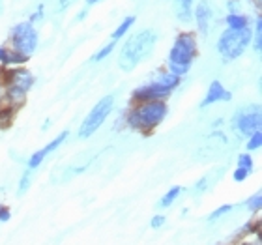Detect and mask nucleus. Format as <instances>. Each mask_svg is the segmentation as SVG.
I'll return each mask as SVG.
<instances>
[{
  "mask_svg": "<svg viewBox=\"0 0 262 245\" xmlns=\"http://www.w3.org/2000/svg\"><path fill=\"white\" fill-rule=\"evenodd\" d=\"M158 34L152 28H144L141 32L133 34L127 41L122 45L120 56H118V65L122 71H133L137 65L141 64L156 47Z\"/></svg>",
  "mask_w": 262,
  "mask_h": 245,
  "instance_id": "1",
  "label": "nucleus"
},
{
  "mask_svg": "<svg viewBox=\"0 0 262 245\" xmlns=\"http://www.w3.org/2000/svg\"><path fill=\"white\" fill-rule=\"evenodd\" d=\"M169 115V107L165 101H144V103H137L131 107L126 116V122L131 129L142 131V133H150Z\"/></svg>",
  "mask_w": 262,
  "mask_h": 245,
  "instance_id": "2",
  "label": "nucleus"
},
{
  "mask_svg": "<svg viewBox=\"0 0 262 245\" xmlns=\"http://www.w3.org/2000/svg\"><path fill=\"white\" fill-rule=\"evenodd\" d=\"M196 56V39L195 34L182 32L176 36L174 43L169 53V71L176 77H184L193 65Z\"/></svg>",
  "mask_w": 262,
  "mask_h": 245,
  "instance_id": "3",
  "label": "nucleus"
},
{
  "mask_svg": "<svg viewBox=\"0 0 262 245\" xmlns=\"http://www.w3.org/2000/svg\"><path fill=\"white\" fill-rule=\"evenodd\" d=\"M253 41V30L251 27L244 28V30H232L227 28L217 39V53L223 60L230 62L240 58L247 51V47Z\"/></svg>",
  "mask_w": 262,
  "mask_h": 245,
  "instance_id": "4",
  "label": "nucleus"
},
{
  "mask_svg": "<svg viewBox=\"0 0 262 245\" xmlns=\"http://www.w3.org/2000/svg\"><path fill=\"white\" fill-rule=\"evenodd\" d=\"M10 39H11L13 51L28 58V56H32L34 53H36V49H38L39 34H38V30L34 28L32 23L23 21V23H17L15 27L11 28Z\"/></svg>",
  "mask_w": 262,
  "mask_h": 245,
  "instance_id": "5",
  "label": "nucleus"
},
{
  "mask_svg": "<svg viewBox=\"0 0 262 245\" xmlns=\"http://www.w3.org/2000/svg\"><path fill=\"white\" fill-rule=\"evenodd\" d=\"M113 107H115V96H105V98L99 99L98 103L92 107V110L84 116V120L79 127V139L92 137L109 118V115L113 113Z\"/></svg>",
  "mask_w": 262,
  "mask_h": 245,
  "instance_id": "6",
  "label": "nucleus"
},
{
  "mask_svg": "<svg viewBox=\"0 0 262 245\" xmlns=\"http://www.w3.org/2000/svg\"><path fill=\"white\" fill-rule=\"evenodd\" d=\"M260 125H262L260 105H247V107H244V109H240L236 113L234 120H232V127L242 137L253 135L255 131L260 129Z\"/></svg>",
  "mask_w": 262,
  "mask_h": 245,
  "instance_id": "7",
  "label": "nucleus"
},
{
  "mask_svg": "<svg viewBox=\"0 0 262 245\" xmlns=\"http://www.w3.org/2000/svg\"><path fill=\"white\" fill-rule=\"evenodd\" d=\"M170 94L172 92H169L167 88H163L161 84L152 81V82H146V84L135 88L131 98H133V101H137V103H144V101H165Z\"/></svg>",
  "mask_w": 262,
  "mask_h": 245,
  "instance_id": "8",
  "label": "nucleus"
},
{
  "mask_svg": "<svg viewBox=\"0 0 262 245\" xmlns=\"http://www.w3.org/2000/svg\"><path fill=\"white\" fill-rule=\"evenodd\" d=\"M66 139H68V131H62L60 135L56 137V139H53V141H51L49 144H45V146L41 148V150H38L36 153H32V158L28 159V163H27L28 169H30V170L38 169L39 165H41L45 161V158H47V155H51V153L55 152V150H58V148H60L62 144H64Z\"/></svg>",
  "mask_w": 262,
  "mask_h": 245,
  "instance_id": "9",
  "label": "nucleus"
},
{
  "mask_svg": "<svg viewBox=\"0 0 262 245\" xmlns=\"http://www.w3.org/2000/svg\"><path fill=\"white\" fill-rule=\"evenodd\" d=\"M230 99H232V94H230L219 81H212L210 82V86H208L206 96H204V99L201 101L199 107L204 109V107H210V105H213V103H219V101H230Z\"/></svg>",
  "mask_w": 262,
  "mask_h": 245,
  "instance_id": "10",
  "label": "nucleus"
},
{
  "mask_svg": "<svg viewBox=\"0 0 262 245\" xmlns=\"http://www.w3.org/2000/svg\"><path fill=\"white\" fill-rule=\"evenodd\" d=\"M193 17H195L196 28L202 36H206L210 32V25H212V8L208 0H201L199 4L193 8Z\"/></svg>",
  "mask_w": 262,
  "mask_h": 245,
  "instance_id": "11",
  "label": "nucleus"
},
{
  "mask_svg": "<svg viewBox=\"0 0 262 245\" xmlns=\"http://www.w3.org/2000/svg\"><path fill=\"white\" fill-rule=\"evenodd\" d=\"M27 60H28L27 56L19 55L15 51L6 49V47H0V65H2V68H8V65H21Z\"/></svg>",
  "mask_w": 262,
  "mask_h": 245,
  "instance_id": "12",
  "label": "nucleus"
},
{
  "mask_svg": "<svg viewBox=\"0 0 262 245\" xmlns=\"http://www.w3.org/2000/svg\"><path fill=\"white\" fill-rule=\"evenodd\" d=\"M193 2L195 0H174V13L182 23H189L193 17Z\"/></svg>",
  "mask_w": 262,
  "mask_h": 245,
  "instance_id": "13",
  "label": "nucleus"
},
{
  "mask_svg": "<svg viewBox=\"0 0 262 245\" xmlns=\"http://www.w3.org/2000/svg\"><path fill=\"white\" fill-rule=\"evenodd\" d=\"M227 27L232 28V30H244V28H249V17L244 15V13H229L227 19Z\"/></svg>",
  "mask_w": 262,
  "mask_h": 245,
  "instance_id": "14",
  "label": "nucleus"
},
{
  "mask_svg": "<svg viewBox=\"0 0 262 245\" xmlns=\"http://www.w3.org/2000/svg\"><path fill=\"white\" fill-rule=\"evenodd\" d=\"M154 81L158 82V84H161L163 88H167L169 92H172V90H176L178 84H180V77H176V75H172L170 71H167V73H161V75H159L158 79H154Z\"/></svg>",
  "mask_w": 262,
  "mask_h": 245,
  "instance_id": "15",
  "label": "nucleus"
},
{
  "mask_svg": "<svg viewBox=\"0 0 262 245\" xmlns=\"http://www.w3.org/2000/svg\"><path fill=\"white\" fill-rule=\"evenodd\" d=\"M133 23H135V15H129V17H126V19H124V21L120 23V25H118V27H116V30L113 34H111V41H118V39L120 38H124V36H126L127 32H129V28L133 27Z\"/></svg>",
  "mask_w": 262,
  "mask_h": 245,
  "instance_id": "16",
  "label": "nucleus"
},
{
  "mask_svg": "<svg viewBox=\"0 0 262 245\" xmlns=\"http://www.w3.org/2000/svg\"><path fill=\"white\" fill-rule=\"evenodd\" d=\"M182 195V187L180 185H174V187H170L167 193H165L163 196H161V201H159V204L158 206L159 208H169V206H172L176 201H178V196Z\"/></svg>",
  "mask_w": 262,
  "mask_h": 245,
  "instance_id": "17",
  "label": "nucleus"
},
{
  "mask_svg": "<svg viewBox=\"0 0 262 245\" xmlns=\"http://www.w3.org/2000/svg\"><path fill=\"white\" fill-rule=\"evenodd\" d=\"M246 208H247V210H249V212H251V213L260 212V208H262V193H260V191H257L255 195L249 196V198H247Z\"/></svg>",
  "mask_w": 262,
  "mask_h": 245,
  "instance_id": "18",
  "label": "nucleus"
},
{
  "mask_svg": "<svg viewBox=\"0 0 262 245\" xmlns=\"http://www.w3.org/2000/svg\"><path fill=\"white\" fill-rule=\"evenodd\" d=\"M260 146H262V133H260V129H258V131H255L253 135L247 137L246 148H247V152H255V150H258Z\"/></svg>",
  "mask_w": 262,
  "mask_h": 245,
  "instance_id": "19",
  "label": "nucleus"
},
{
  "mask_svg": "<svg viewBox=\"0 0 262 245\" xmlns=\"http://www.w3.org/2000/svg\"><path fill=\"white\" fill-rule=\"evenodd\" d=\"M232 204H223V206H219V208H215L212 213H210V217H208V221L210 223H213V221H217V219H221L223 215H227L229 212H232Z\"/></svg>",
  "mask_w": 262,
  "mask_h": 245,
  "instance_id": "20",
  "label": "nucleus"
},
{
  "mask_svg": "<svg viewBox=\"0 0 262 245\" xmlns=\"http://www.w3.org/2000/svg\"><path fill=\"white\" fill-rule=\"evenodd\" d=\"M238 167H240V169H246L247 172H253L255 163H253L251 153H240V155H238Z\"/></svg>",
  "mask_w": 262,
  "mask_h": 245,
  "instance_id": "21",
  "label": "nucleus"
},
{
  "mask_svg": "<svg viewBox=\"0 0 262 245\" xmlns=\"http://www.w3.org/2000/svg\"><path fill=\"white\" fill-rule=\"evenodd\" d=\"M30 182H32V170L27 169L25 172H23L21 180H19V189H17V193H19V195H23V193H25V191L28 189Z\"/></svg>",
  "mask_w": 262,
  "mask_h": 245,
  "instance_id": "22",
  "label": "nucleus"
},
{
  "mask_svg": "<svg viewBox=\"0 0 262 245\" xmlns=\"http://www.w3.org/2000/svg\"><path fill=\"white\" fill-rule=\"evenodd\" d=\"M113 51H115V41H109V43L105 45V47H101V49H99L98 53L94 55V60H96V62L103 60V58H107V56H109Z\"/></svg>",
  "mask_w": 262,
  "mask_h": 245,
  "instance_id": "23",
  "label": "nucleus"
},
{
  "mask_svg": "<svg viewBox=\"0 0 262 245\" xmlns=\"http://www.w3.org/2000/svg\"><path fill=\"white\" fill-rule=\"evenodd\" d=\"M249 174H251V172H247L246 169H240V167H236V170L232 172V178H234V182H246Z\"/></svg>",
  "mask_w": 262,
  "mask_h": 245,
  "instance_id": "24",
  "label": "nucleus"
},
{
  "mask_svg": "<svg viewBox=\"0 0 262 245\" xmlns=\"http://www.w3.org/2000/svg\"><path fill=\"white\" fill-rule=\"evenodd\" d=\"M206 187H208V178L204 176V178H201V180L196 182L195 184V189L191 191L193 195H201L202 191H206Z\"/></svg>",
  "mask_w": 262,
  "mask_h": 245,
  "instance_id": "25",
  "label": "nucleus"
},
{
  "mask_svg": "<svg viewBox=\"0 0 262 245\" xmlns=\"http://www.w3.org/2000/svg\"><path fill=\"white\" fill-rule=\"evenodd\" d=\"M165 223H167L165 215H154L152 221H150V227H152V229H161Z\"/></svg>",
  "mask_w": 262,
  "mask_h": 245,
  "instance_id": "26",
  "label": "nucleus"
},
{
  "mask_svg": "<svg viewBox=\"0 0 262 245\" xmlns=\"http://www.w3.org/2000/svg\"><path fill=\"white\" fill-rule=\"evenodd\" d=\"M11 217V213H10V208H6V206H0V223H6L8 219Z\"/></svg>",
  "mask_w": 262,
  "mask_h": 245,
  "instance_id": "27",
  "label": "nucleus"
},
{
  "mask_svg": "<svg viewBox=\"0 0 262 245\" xmlns=\"http://www.w3.org/2000/svg\"><path fill=\"white\" fill-rule=\"evenodd\" d=\"M41 17H43V4H39V6H38V10H36V13H34V15L30 17V23L34 25V23L39 21Z\"/></svg>",
  "mask_w": 262,
  "mask_h": 245,
  "instance_id": "28",
  "label": "nucleus"
},
{
  "mask_svg": "<svg viewBox=\"0 0 262 245\" xmlns=\"http://www.w3.org/2000/svg\"><path fill=\"white\" fill-rule=\"evenodd\" d=\"M227 6H229L230 13H240V0H230Z\"/></svg>",
  "mask_w": 262,
  "mask_h": 245,
  "instance_id": "29",
  "label": "nucleus"
},
{
  "mask_svg": "<svg viewBox=\"0 0 262 245\" xmlns=\"http://www.w3.org/2000/svg\"><path fill=\"white\" fill-rule=\"evenodd\" d=\"M70 2H73V0H60V2H58V10H64V8H66V6H68V4H70Z\"/></svg>",
  "mask_w": 262,
  "mask_h": 245,
  "instance_id": "30",
  "label": "nucleus"
},
{
  "mask_svg": "<svg viewBox=\"0 0 262 245\" xmlns=\"http://www.w3.org/2000/svg\"><path fill=\"white\" fill-rule=\"evenodd\" d=\"M86 13H88V10H86V8H84V10H82L81 13H79V15H77V19H82V17L86 15Z\"/></svg>",
  "mask_w": 262,
  "mask_h": 245,
  "instance_id": "31",
  "label": "nucleus"
},
{
  "mask_svg": "<svg viewBox=\"0 0 262 245\" xmlns=\"http://www.w3.org/2000/svg\"><path fill=\"white\" fill-rule=\"evenodd\" d=\"M96 2H99V0H86V4H88V6H92V4H96Z\"/></svg>",
  "mask_w": 262,
  "mask_h": 245,
  "instance_id": "32",
  "label": "nucleus"
},
{
  "mask_svg": "<svg viewBox=\"0 0 262 245\" xmlns=\"http://www.w3.org/2000/svg\"><path fill=\"white\" fill-rule=\"evenodd\" d=\"M242 245H260V243H253V241H246V243H242Z\"/></svg>",
  "mask_w": 262,
  "mask_h": 245,
  "instance_id": "33",
  "label": "nucleus"
},
{
  "mask_svg": "<svg viewBox=\"0 0 262 245\" xmlns=\"http://www.w3.org/2000/svg\"><path fill=\"white\" fill-rule=\"evenodd\" d=\"M0 84H2V75H0Z\"/></svg>",
  "mask_w": 262,
  "mask_h": 245,
  "instance_id": "34",
  "label": "nucleus"
}]
</instances>
